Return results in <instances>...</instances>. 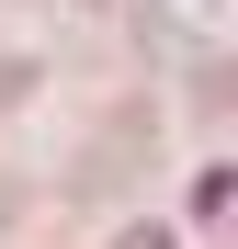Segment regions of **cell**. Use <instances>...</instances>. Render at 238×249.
<instances>
[{
  "label": "cell",
  "mask_w": 238,
  "mask_h": 249,
  "mask_svg": "<svg viewBox=\"0 0 238 249\" xmlns=\"http://www.w3.org/2000/svg\"><path fill=\"white\" fill-rule=\"evenodd\" d=\"M113 249H170V238H159V227H125V238H113Z\"/></svg>",
  "instance_id": "cell-1"
}]
</instances>
